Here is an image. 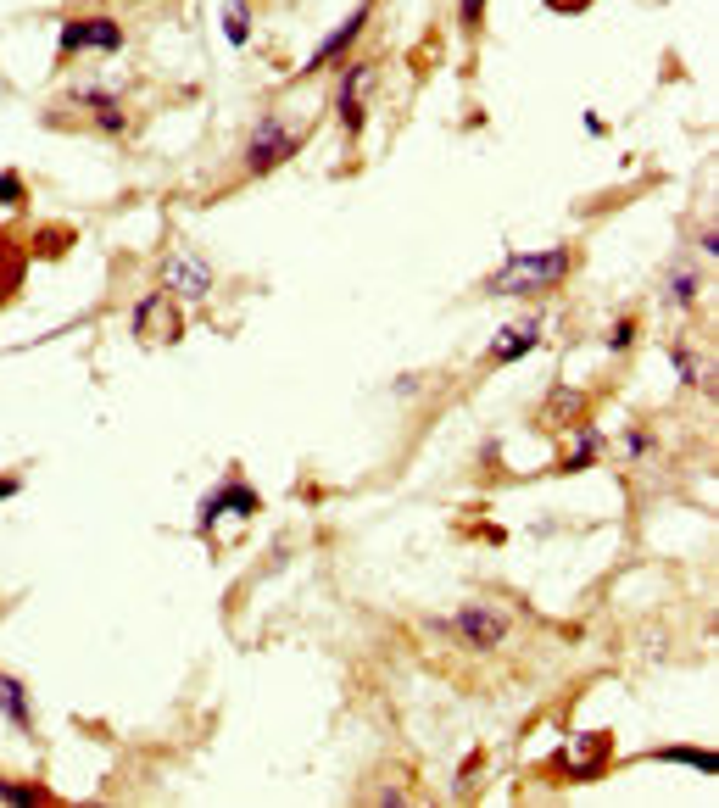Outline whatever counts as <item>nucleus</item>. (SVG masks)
<instances>
[{"mask_svg":"<svg viewBox=\"0 0 719 808\" xmlns=\"http://www.w3.org/2000/svg\"><path fill=\"white\" fill-rule=\"evenodd\" d=\"M569 274V246H547V251H519L497 268V274L485 279L491 296H536V290L558 285Z\"/></svg>","mask_w":719,"mask_h":808,"instance_id":"1","label":"nucleus"},{"mask_svg":"<svg viewBox=\"0 0 719 808\" xmlns=\"http://www.w3.org/2000/svg\"><path fill=\"white\" fill-rule=\"evenodd\" d=\"M435 625H441L446 636H458L463 647H474V652H491V647H502V641H508V619H502L497 608H485V602H469L463 613H452V619H435Z\"/></svg>","mask_w":719,"mask_h":808,"instance_id":"2","label":"nucleus"},{"mask_svg":"<svg viewBox=\"0 0 719 808\" xmlns=\"http://www.w3.org/2000/svg\"><path fill=\"white\" fill-rule=\"evenodd\" d=\"M296 151H301V134L290 129V123L268 118V123H257V134H251V145H246V173H274L279 162H290Z\"/></svg>","mask_w":719,"mask_h":808,"instance_id":"3","label":"nucleus"},{"mask_svg":"<svg viewBox=\"0 0 719 808\" xmlns=\"http://www.w3.org/2000/svg\"><path fill=\"white\" fill-rule=\"evenodd\" d=\"M129 329H134V340H151V346H168V340H179L184 318H179V307H173L168 296H145L140 307H134Z\"/></svg>","mask_w":719,"mask_h":808,"instance_id":"4","label":"nucleus"},{"mask_svg":"<svg viewBox=\"0 0 719 808\" xmlns=\"http://www.w3.org/2000/svg\"><path fill=\"white\" fill-rule=\"evenodd\" d=\"M84 51H123V28L112 17H73L62 28V56H84Z\"/></svg>","mask_w":719,"mask_h":808,"instance_id":"5","label":"nucleus"},{"mask_svg":"<svg viewBox=\"0 0 719 808\" xmlns=\"http://www.w3.org/2000/svg\"><path fill=\"white\" fill-rule=\"evenodd\" d=\"M257 508H262V502H257V491H251L246 480H229V485H218V491H212L207 502H201V530L212 535V524H218L223 513H240V519H251Z\"/></svg>","mask_w":719,"mask_h":808,"instance_id":"6","label":"nucleus"},{"mask_svg":"<svg viewBox=\"0 0 719 808\" xmlns=\"http://www.w3.org/2000/svg\"><path fill=\"white\" fill-rule=\"evenodd\" d=\"M162 279H168V290L179 301H201L212 290V268L201 257H190V251H179V257H168V268H162Z\"/></svg>","mask_w":719,"mask_h":808,"instance_id":"7","label":"nucleus"},{"mask_svg":"<svg viewBox=\"0 0 719 808\" xmlns=\"http://www.w3.org/2000/svg\"><path fill=\"white\" fill-rule=\"evenodd\" d=\"M541 340V318L530 313V318H519V324H508L497 340H491V363H519L530 346Z\"/></svg>","mask_w":719,"mask_h":808,"instance_id":"8","label":"nucleus"},{"mask_svg":"<svg viewBox=\"0 0 719 808\" xmlns=\"http://www.w3.org/2000/svg\"><path fill=\"white\" fill-rule=\"evenodd\" d=\"M374 79V67H352L346 79H340V90H335V106H340V123H346V134H363V84Z\"/></svg>","mask_w":719,"mask_h":808,"instance_id":"9","label":"nucleus"},{"mask_svg":"<svg viewBox=\"0 0 719 808\" xmlns=\"http://www.w3.org/2000/svg\"><path fill=\"white\" fill-rule=\"evenodd\" d=\"M363 23H368V6H357V12L346 17V23H340L335 34H329V40H324V45H318V51H313V56H307V73H313V67H329V62H335V56H346V51H352V40H357V34H363Z\"/></svg>","mask_w":719,"mask_h":808,"instance_id":"10","label":"nucleus"},{"mask_svg":"<svg viewBox=\"0 0 719 808\" xmlns=\"http://www.w3.org/2000/svg\"><path fill=\"white\" fill-rule=\"evenodd\" d=\"M0 714L12 719L17 730H34V708H28V691H23V680H17V675H6V669H0Z\"/></svg>","mask_w":719,"mask_h":808,"instance_id":"11","label":"nucleus"},{"mask_svg":"<svg viewBox=\"0 0 719 808\" xmlns=\"http://www.w3.org/2000/svg\"><path fill=\"white\" fill-rule=\"evenodd\" d=\"M223 34H229V45H251V6L246 0H223Z\"/></svg>","mask_w":719,"mask_h":808,"instance_id":"12","label":"nucleus"},{"mask_svg":"<svg viewBox=\"0 0 719 808\" xmlns=\"http://www.w3.org/2000/svg\"><path fill=\"white\" fill-rule=\"evenodd\" d=\"M0 797H6V803H51L45 786H28V781H0Z\"/></svg>","mask_w":719,"mask_h":808,"instance_id":"13","label":"nucleus"},{"mask_svg":"<svg viewBox=\"0 0 719 808\" xmlns=\"http://www.w3.org/2000/svg\"><path fill=\"white\" fill-rule=\"evenodd\" d=\"M597 446H602V435H597V430H586V435L575 441V452L563 457V469H586L591 457H597Z\"/></svg>","mask_w":719,"mask_h":808,"instance_id":"14","label":"nucleus"},{"mask_svg":"<svg viewBox=\"0 0 719 808\" xmlns=\"http://www.w3.org/2000/svg\"><path fill=\"white\" fill-rule=\"evenodd\" d=\"M664 758H680V764H692V769H703V775H714V753H703V747H669Z\"/></svg>","mask_w":719,"mask_h":808,"instance_id":"15","label":"nucleus"},{"mask_svg":"<svg viewBox=\"0 0 719 808\" xmlns=\"http://www.w3.org/2000/svg\"><path fill=\"white\" fill-rule=\"evenodd\" d=\"M692 296H697V274L686 268V274H675V285H669V307H686Z\"/></svg>","mask_w":719,"mask_h":808,"instance_id":"16","label":"nucleus"},{"mask_svg":"<svg viewBox=\"0 0 719 808\" xmlns=\"http://www.w3.org/2000/svg\"><path fill=\"white\" fill-rule=\"evenodd\" d=\"M630 340H636V324H630V318H619V324L608 329V352H625Z\"/></svg>","mask_w":719,"mask_h":808,"instance_id":"17","label":"nucleus"},{"mask_svg":"<svg viewBox=\"0 0 719 808\" xmlns=\"http://www.w3.org/2000/svg\"><path fill=\"white\" fill-rule=\"evenodd\" d=\"M23 201V184H17V173H0V207H17Z\"/></svg>","mask_w":719,"mask_h":808,"instance_id":"18","label":"nucleus"},{"mask_svg":"<svg viewBox=\"0 0 719 808\" xmlns=\"http://www.w3.org/2000/svg\"><path fill=\"white\" fill-rule=\"evenodd\" d=\"M95 123H101L106 134H123V112H118V106H101V112H95Z\"/></svg>","mask_w":719,"mask_h":808,"instance_id":"19","label":"nucleus"},{"mask_svg":"<svg viewBox=\"0 0 719 808\" xmlns=\"http://www.w3.org/2000/svg\"><path fill=\"white\" fill-rule=\"evenodd\" d=\"M458 17H463V28H480V17H485V0H463V6H458Z\"/></svg>","mask_w":719,"mask_h":808,"instance_id":"20","label":"nucleus"},{"mask_svg":"<svg viewBox=\"0 0 719 808\" xmlns=\"http://www.w3.org/2000/svg\"><path fill=\"white\" fill-rule=\"evenodd\" d=\"M6 496H17V480H12V474H0V502H6Z\"/></svg>","mask_w":719,"mask_h":808,"instance_id":"21","label":"nucleus"}]
</instances>
